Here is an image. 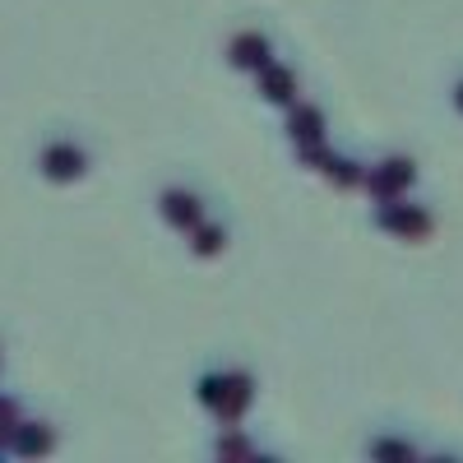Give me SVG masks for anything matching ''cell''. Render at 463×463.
Here are the masks:
<instances>
[{
  "mask_svg": "<svg viewBox=\"0 0 463 463\" xmlns=\"http://www.w3.org/2000/svg\"><path fill=\"white\" fill-rule=\"evenodd\" d=\"M89 163H84V153L80 148H70V144H47L43 148V172L56 176V181H74Z\"/></svg>",
  "mask_w": 463,
  "mask_h": 463,
  "instance_id": "1",
  "label": "cell"
},
{
  "mask_svg": "<svg viewBox=\"0 0 463 463\" xmlns=\"http://www.w3.org/2000/svg\"><path fill=\"white\" fill-rule=\"evenodd\" d=\"M14 449H24V454H37V449H47V431H43V421H33L28 431L19 427V436H14Z\"/></svg>",
  "mask_w": 463,
  "mask_h": 463,
  "instance_id": "2",
  "label": "cell"
}]
</instances>
